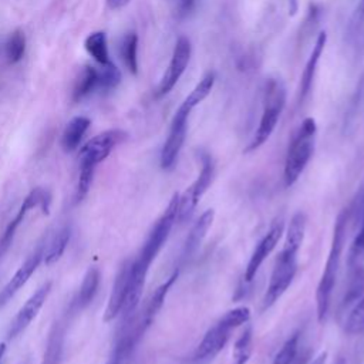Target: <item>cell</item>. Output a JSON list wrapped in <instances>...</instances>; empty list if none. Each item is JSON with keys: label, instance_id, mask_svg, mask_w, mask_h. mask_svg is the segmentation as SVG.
Masks as SVG:
<instances>
[{"label": "cell", "instance_id": "cell-1", "mask_svg": "<svg viewBox=\"0 0 364 364\" xmlns=\"http://www.w3.org/2000/svg\"><path fill=\"white\" fill-rule=\"evenodd\" d=\"M306 225L307 219L304 213L299 212L291 218L286 232L284 245L276 259L270 282L263 297V309L272 307L291 284L297 272V253L304 239Z\"/></svg>", "mask_w": 364, "mask_h": 364}, {"label": "cell", "instance_id": "cell-2", "mask_svg": "<svg viewBox=\"0 0 364 364\" xmlns=\"http://www.w3.org/2000/svg\"><path fill=\"white\" fill-rule=\"evenodd\" d=\"M215 80H216V77H215L213 71H208L206 74H203V77L199 80V82L193 87V90L186 95V98L182 101V104L175 111L172 121H171L168 136H166L162 151H161L159 162H161L162 169H171L175 165V162L181 154V149L183 146L185 138H186L189 115H191L192 109L196 105H199L210 94Z\"/></svg>", "mask_w": 364, "mask_h": 364}, {"label": "cell", "instance_id": "cell-3", "mask_svg": "<svg viewBox=\"0 0 364 364\" xmlns=\"http://www.w3.org/2000/svg\"><path fill=\"white\" fill-rule=\"evenodd\" d=\"M347 222H348V212L343 210L334 223L331 245L328 250V256L324 264L323 274L317 284L316 290V310H317V320L318 323H324L327 320L331 297L337 280V273L341 263V255L346 242V232H347Z\"/></svg>", "mask_w": 364, "mask_h": 364}, {"label": "cell", "instance_id": "cell-4", "mask_svg": "<svg viewBox=\"0 0 364 364\" xmlns=\"http://www.w3.org/2000/svg\"><path fill=\"white\" fill-rule=\"evenodd\" d=\"M178 206H179V193H175L169 200L165 212L156 220L154 228L151 229L138 257L131 264V274L135 277L146 279L149 266L164 247L165 242L169 237V233L173 225L178 222Z\"/></svg>", "mask_w": 364, "mask_h": 364}, {"label": "cell", "instance_id": "cell-5", "mask_svg": "<svg viewBox=\"0 0 364 364\" xmlns=\"http://www.w3.org/2000/svg\"><path fill=\"white\" fill-rule=\"evenodd\" d=\"M250 318V309L246 306H239L235 307L229 311H226L213 327H210L200 343L198 344L195 353H193V360L195 361H209L215 358L226 346L230 333L246 324Z\"/></svg>", "mask_w": 364, "mask_h": 364}, {"label": "cell", "instance_id": "cell-6", "mask_svg": "<svg viewBox=\"0 0 364 364\" xmlns=\"http://www.w3.org/2000/svg\"><path fill=\"white\" fill-rule=\"evenodd\" d=\"M316 132L317 125L314 118L311 117L304 118L297 131L294 132L284 161L283 179L286 186H291L306 169L314 151Z\"/></svg>", "mask_w": 364, "mask_h": 364}, {"label": "cell", "instance_id": "cell-7", "mask_svg": "<svg viewBox=\"0 0 364 364\" xmlns=\"http://www.w3.org/2000/svg\"><path fill=\"white\" fill-rule=\"evenodd\" d=\"M286 105V88L282 80L269 78L263 91V111L260 115V121L257 129L249 142L246 152L255 151L260 148L273 134L277 121Z\"/></svg>", "mask_w": 364, "mask_h": 364}, {"label": "cell", "instance_id": "cell-8", "mask_svg": "<svg viewBox=\"0 0 364 364\" xmlns=\"http://www.w3.org/2000/svg\"><path fill=\"white\" fill-rule=\"evenodd\" d=\"M215 173V165L210 155H202V166L199 171L198 178L186 188L183 193L179 195V206H178V220L185 222L193 213L196 205L199 203L200 198L209 188Z\"/></svg>", "mask_w": 364, "mask_h": 364}, {"label": "cell", "instance_id": "cell-9", "mask_svg": "<svg viewBox=\"0 0 364 364\" xmlns=\"http://www.w3.org/2000/svg\"><path fill=\"white\" fill-rule=\"evenodd\" d=\"M191 53H192V46L188 37L181 36L173 47L172 51V57L171 61L158 84V87L155 88V98H162L164 95H166L179 81V78L182 77V74L185 73L189 60H191Z\"/></svg>", "mask_w": 364, "mask_h": 364}, {"label": "cell", "instance_id": "cell-10", "mask_svg": "<svg viewBox=\"0 0 364 364\" xmlns=\"http://www.w3.org/2000/svg\"><path fill=\"white\" fill-rule=\"evenodd\" d=\"M125 139L127 132H124L122 129L104 131L81 146L78 152V161L97 166L112 152L117 145H119Z\"/></svg>", "mask_w": 364, "mask_h": 364}, {"label": "cell", "instance_id": "cell-11", "mask_svg": "<svg viewBox=\"0 0 364 364\" xmlns=\"http://www.w3.org/2000/svg\"><path fill=\"white\" fill-rule=\"evenodd\" d=\"M50 200H51V199H50V193H48L46 189H43V188H36V189H33V191L24 198V200H23V203H21V206H20L17 215H16L14 219L7 225V228H6L4 233H3V236L0 237V257H1V256L6 253V250L10 247L11 242H13V237H14V235H16V232H17V228L20 226V223L23 222V219L26 218L27 212L31 210V209H34V208H38V206H40V208L43 209V212L46 213V212L48 210Z\"/></svg>", "mask_w": 364, "mask_h": 364}, {"label": "cell", "instance_id": "cell-12", "mask_svg": "<svg viewBox=\"0 0 364 364\" xmlns=\"http://www.w3.org/2000/svg\"><path fill=\"white\" fill-rule=\"evenodd\" d=\"M283 229H284V222L283 218H276L273 220V223L270 225L269 230L264 233V236L259 240V243L256 245L246 270H245V280L246 282H252L257 273V270L260 269V266L263 264V262L266 260V257L273 252V249L276 247V245L279 243L282 235H283Z\"/></svg>", "mask_w": 364, "mask_h": 364}, {"label": "cell", "instance_id": "cell-13", "mask_svg": "<svg viewBox=\"0 0 364 364\" xmlns=\"http://www.w3.org/2000/svg\"><path fill=\"white\" fill-rule=\"evenodd\" d=\"M50 290H51V282H46L31 294V297L24 303V306L18 310L14 320L11 321L7 333L9 338L17 337L20 333H23L28 327V324L34 320V317L38 314L40 309L46 303L50 294Z\"/></svg>", "mask_w": 364, "mask_h": 364}, {"label": "cell", "instance_id": "cell-14", "mask_svg": "<svg viewBox=\"0 0 364 364\" xmlns=\"http://www.w3.org/2000/svg\"><path fill=\"white\" fill-rule=\"evenodd\" d=\"M44 255V243L40 242L37 247L27 256L24 263L18 267V270L13 274V277L7 282V284L0 290V307L4 306L31 277L38 264L43 260Z\"/></svg>", "mask_w": 364, "mask_h": 364}, {"label": "cell", "instance_id": "cell-15", "mask_svg": "<svg viewBox=\"0 0 364 364\" xmlns=\"http://www.w3.org/2000/svg\"><path fill=\"white\" fill-rule=\"evenodd\" d=\"M131 260H127L122 263V266L119 267L114 284H112V290L107 303V309L104 313V320L105 321H111L114 320L122 310L125 297H127V291H128V282H129V272H131Z\"/></svg>", "mask_w": 364, "mask_h": 364}, {"label": "cell", "instance_id": "cell-16", "mask_svg": "<svg viewBox=\"0 0 364 364\" xmlns=\"http://www.w3.org/2000/svg\"><path fill=\"white\" fill-rule=\"evenodd\" d=\"M326 43H327V34L326 31H320L317 38H316V43L313 46V50L310 53V57L304 65V70L301 73V77H300V87H299V101H304L306 97L310 94L311 91V87H313V80H314V75H316V70H317V64L320 61V57L324 51V47H326Z\"/></svg>", "mask_w": 364, "mask_h": 364}, {"label": "cell", "instance_id": "cell-17", "mask_svg": "<svg viewBox=\"0 0 364 364\" xmlns=\"http://www.w3.org/2000/svg\"><path fill=\"white\" fill-rule=\"evenodd\" d=\"M213 218H215V210L206 209L192 225V228L186 236L185 245H183V250H182L183 259H189L200 247L203 239L206 237L208 230L210 229V226L213 223Z\"/></svg>", "mask_w": 364, "mask_h": 364}, {"label": "cell", "instance_id": "cell-18", "mask_svg": "<svg viewBox=\"0 0 364 364\" xmlns=\"http://www.w3.org/2000/svg\"><path fill=\"white\" fill-rule=\"evenodd\" d=\"M91 121L87 117L78 115L74 117L64 128L61 135V146L65 152H73L78 148L82 136L85 135L87 129L90 128Z\"/></svg>", "mask_w": 364, "mask_h": 364}, {"label": "cell", "instance_id": "cell-19", "mask_svg": "<svg viewBox=\"0 0 364 364\" xmlns=\"http://www.w3.org/2000/svg\"><path fill=\"white\" fill-rule=\"evenodd\" d=\"M71 239V226L70 225H64L61 226L50 239L48 245H44V255H43V260L46 264H53L54 262H57L61 255L64 253L68 242Z\"/></svg>", "mask_w": 364, "mask_h": 364}, {"label": "cell", "instance_id": "cell-20", "mask_svg": "<svg viewBox=\"0 0 364 364\" xmlns=\"http://www.w3.org/2000/svg\"><path fill=\"white\" fill-rule=\"evenodd\" d=\"M98 88V70L92 65H85L73 88V101L80 102L87 98L94 90Z\"/></svg>", "mask_w": 364, "mask_h": 364}, {"label": "cell", "instance_id": "cell-21", "mask_svg": "<svg viewBox=\"0 0 364 364\" xmlns=\"http://www.w3.org/2000/svg\"><path fill=\"white\" fill-rule=\"evenodd\" d=\"M100 279H101V274H100V270L97 267L92 266L87 270V273L82 279V283L80 286L77 300H75L78 309H84L92 301V299L95 297L97 290H98Z\"/></svg>", "mask_w": 364, "mask_h": 364}, {"label": "cell", "instance_id": "cell-22", "mask_svg": "<svg viewBox=\"0 0 364 364\" xmlns=\"http://www.w3.org/2000/svg\"><path fill=\"white\" fill-rule=\"evenodd\" d=\"M87 53L100 64L105 65L109 63L108 46H107V34L104 31L91 33L84 43Z\"/></svg>", "mask_w": 364, "mask_h": 364}, {"label": "cell", "instance_id": "cell-23", "mask_svg": "<svg viewBox=\"0 0 364 364\" xmlns=\"http://www.w3.org/2000/svg\"><path fill=\"white\" fill-rule=\"evenodd\" d=\"M121 57L131 74L138 73V36L134 31L127 33L121 41Z\"/></svg>", "mask_w": 364, "mask_h": 364}, {"label": "cell", "instance_id": "cell-24", "mask_svg": "<svg viewBox=\"0 0 364 364\" xmlns=\"http://www.w3.org/2000/svg\"><path fill=\"white\" fill-rule=\"evenodd\" d=\"M363 294H364V267L357 266L351 274V280L346 291V296L341 301V306L347 307L350 304H355Z\"/></svg>", "mask_w": 364, "mask_h": 364}, {"label": "cell", "instance_id": "cell-25", "mask_svg": "<svg viewBox=\"0 0 364 364\" xmlns=\"http://www.w3.org/2000/svg\"><path fill=\"white\" fill-rule=\"evenodd\" d=\"M26 53V36L23 31H13L6 41V58L10 64H17Z\"/></svg>", "mask_w": 364, "mask_h": 364}, {"label": "cell", "instance_id": "cell-26", "mask_svg": "<svg viewBox=\"0 0 364 364\" xmlns=\"http://www.w3.org/2000/svg\"><path fill=\"white\" fill-rule=\"evenodd\" d=\"M252 341H253L252 327L247 326L235 343V347H233L235 363L233 364H246L249 361L250 354H252Z\"/></svg>", "mask_w": 364, "mask_h": 364}, {"label": "cell", "instance_id": "cell-27", "mask_svg": "<svg viewBox=\"0 0 364 364\" xmlns=\"http://www.w3.org/2000/svg\"><path fill=\"white\" fill-rule=\"evenodd\" d=\"M119 82L121 71L114 63L109 61L108 64L101 65V70H98V90L107 92L115 90Z\"/></svg>", "mask_w": 364, "mask_h": 364}, {"label": "cell", "instance_id": "cell-28", "mask_svg": "<svg viewBox=\"0 0 364 364\" xmlns=\"http://www.w3.org/2000/svg\"><path fill=\"white\" fill-rule=\"evenodd\" d=\"M344 328L350 334H358V333L364 331V294L350 310V313L346 318Z\"/></svg>", "mask_w": 364, "mask_h": 364}, {"label": "cell", "instance_id": "cell-29", "mask_svg": "<svg viewBox=\"0 0 364 364\" xmlns=\"http://www.w3.org/2000/svg\"><path fill=\"white\" fill-rule=\"evenodd\" d=\"M95 168H97L95 165L80 162V175H78L77 188H75V202L82 200L85 198V195L88 193L91 183H92Z\"/></svg>", "mask_w": 364, "mask_h": 364}, {"label": "cell", "instance_id": "cell-30", "mask_svg": "<svg viewBox=\"0 0 364 364\" xmlns=\"http://www.w3.org/2000/svg\"><path fill=\"white\" fill-rule=\"evenodd\" d=\"M297 348H299V334L294 333L291 337H289L284 341V344L276 354L272 364H291L297 354Z\"/></svg>", "mask_w": 364, "mask_h": 364}, {"label": "cell", "instance_id": "cell-31", "mask_svg": "<svg viewBox=\"0 0 364 364\" xmlns=\"http://www.w3.org/2000/svg\"><path fill=\"white\" fill-rule=\"evenodd\" d=\"M350 263H354L355 260H358L360 257L364 256V200L361 205V219H360V229L351 243L350 247Z\"/></svg>", "mask_w": 364, "mask_h": 364}, {"label": "cell", "instance_id": "cell-32", "mask_svg": "<svg viewBox=\"0 0 364 364\" xmlns=\"http://www.w3.org/2000/svg\"><path fill=\"white\" fill-rule=\"evenodd\" d=\"M128 1H129V0H107L108 7H109V9H112V10L124 7L125 4H128Z\"/></svg>", "mask_w": 364, "mask_h": 364}, {"label": "cell", "instance_id": "cell-33", "mask_svg": "<svg viewBox=\"0 0 364 364\" xmlns=\"http://www.w3.org/2000/svg\"><path fill=\"white\" fill-rule=\"evenodd\" d=\"M326 358H327V353L323 351V353H320V354L311 361V364H324V363H326Z\"/></svg>", "mask_w": 364, "mask_h": 364}, {"label": "cell", "instance_id": "cell-34", "mask_svg": "<svg viewBox=\"0 0 364 364\" xmlns=\"http://www.w3.org/2000/svg\"><path fill=\"white\" fill-rule=\"evenodd\" d=\"M196 0H181V4H182V10L183 11H188L192 9V6L195 4Z\"/></svg>", "mask_w": 364, "mask_h": 364}, {"label": "cell", "instance_id": "cell-35", "mask_svg": "<svg viewBox=\"0 0 364 364\" xmlns=\"http://www.w3.org/2000/svg\"><path fill=\"white\" fill-rule=\"evenodd\" d=\"M4 353H6V344H4V343H1V344H0V364H3Z\"/></svg>", "mask_w": 364, "mask_h": 364}, {"label": "cell", "instance_id": "cell-36", "mask_svg": "<svg viewBox=\"0 0 364 364\" xmlns=\"http://www.w3.org/2000/svg\"><path fill=\"white\" fill-rule=\"evenodd\" d=\"M361 11H363V16H364V0H361Z\"/></svg>", "mask_w": 364, "mask_h": 364}, {"label": "cell", "instance_id": "cell-37", "mask_svg": "<svg viewBox=\"0 0 364 364\" xmlns=\"http://www.w3.org/2000/svg\"><path fill=\"white\" fill-rule=\"evenodd\" d=\"M109 364H119V363H118V361H115V360H114V361H112V363H109Z\"/></svg>", "mask_w": 364, "mask_h": 364}, {"label": "cell", "instance_id": "cell-38", "mask_svg": "<svg viewBox=\"0 0 364 364\" xmlns=\"http://www.w3.org/2000/svg\"><path fill=\"white\" fill-rule=\"evenodd\" d=\"M338 364H344V363H343V360H340V361H338Z\"/></svg>", "mask_w": 364, "mask_h": 364}]
</instances>
